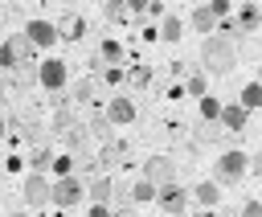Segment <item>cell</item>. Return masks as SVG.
<instances>
[{
  "label": "cell",
  "instance_id": "cell-1",
  "mask_svg": "<svg viewBox=\"0 0 262 217\" xmlns=\"http://www.w3.org/2000/svg\"><path fill=\"white\" fill-rule=\"evenodd\" d=\"M237 53H242V37L229 29V20L221 25V33L201 37V66L209 74H229L237 66Z\"/></svg>",
  "mask_w": 262,
  "mask_h": 217
},
{
  "label": "cell",
  "instance_id": "cell-2",
  "mask_svg": "<svg viewBox=\"0 0 262 217\" xmlns=\"http://www.w3.org/2000/svg\"><path fill=\"white\" fill-rule=\"evenodd\" d=\"M246 172H250V156H246V151H221L217 164H213V176H217L213 184H217V188H221V184H237Z\"/></svg>",
  "mask_w": 262,
  "mask_h": 217
},
{
  "label": "cell",
  "instance_id": "cell-3",
  "mask_svg": "<svg viewBox=\"0 0 262 217\" xmlns=\"http://www.w3.org/2000/svg\"><path fill=\"white\" fill-rule=\"evenodd\" d=\"M37 86H45L49 94L66 90V86H70V66H66L61 57H41V61H37Z\"/></svg>",
  "mask_w": 262,
  "mask_h": 217
},
{
  "label": "cell",
  "instance_id": "cell-4",
  "mask_svg": "<svg viewBox=\"0 0 262 217\" xmlns=\"http://www.w3.org/2000/svg\"><path fill=\"white\" fill-rule=\"evenodd\" d=\"M143 180H147L156 192H164V188L176 184V164H172L168 156H147V160H143Z\"/></svg>",
  "mask_w": 262,
  "mask_h": 217
},
{
  "label": "cell",
  "instance_id": "cell-5",
  "mask_svg": "<svg viewBox=\"0 0 262 217\" xmlns=\"http://www.w3.org/2000/svg\"><path fill=\"white\" fill-rule=\"evenodd\" d=\"M82 197H86V184H82L78 176H61V180L49 184V201H53L57 209H74Z\"/></svg>",
  "mask_w": 262,
  "mask_h": 217
},
{
  "label": "cell",
  "instance_id": "cell-6",
  "mask_svg": "<svg viewBox=\"0 0 262 217\" xmlns=\"http://www.w3.org/2000/svg\"><path fill=\"white\" fill-rule=\"evenodd\" d=\"M25 41H29L33 49H53V45H57V25L33 16V20H25Z\"/></svg>",
  "mask_w": 262,
  "mask_h": 217
},
{
  "label": "cell",
  "instance_id": "cell-7",
  "mask_svg": "<svg viewBox=\"0 0 262 217\" xmlns=\"http://www.w3.org/2000/svg\"><path fill=\"white\" fill-rule=\"evenodd\" d=\"M49 184H53V180H49L45 172H29V176H25V188H20V192H25V205H33V209L49 205Z\"/></svg>",
  "mask_w": 262,
  "mask_h": 217
},
{
  "label": "cell",
  "instance_id": "cell-8",
  "mask_svg": "<svg viewBox=\"0 0 262 217\" xmlns=\"http://www.w3.org/2000/svg\"><path fill=\"white\" fill-rule=\"evenodd\" d=\"M102 115H106V123H111V127H123V123H135V119H139V111H135V102H131L127 94H115V98L106 102V111H102Z\"/></svg>",
  "mask_w": 262,
  "mask_h": 217
},
{
  "label": "cell",
  "instance_id": "cell-9",
  "mask_svg": "<svg viewBox=\"0 0 262 217\" xmlns=\"http://www.w3.org/2000/svg\"><path fill=\"white\" fill-rule=\"evenodd\" d=\"M156 201L164 205V213H168V217H184V209H188V188H180V184H172V188H164V192H156Z\"/></svg>",
  "mask_w": 262,
  "mask_h": 217
},
{
  "label": "cell",
  "instance_id": "cell-10",
  "mask_svg": "<svg viewBox=\"0 0 262 217\" xmlns=\"http://www.w3.org/2000/svg\"><path fill=\"white\" fill-rule=\"evenodd\" d=\"M258 25H262V8H258V4H242V8L233 12V20H229V29H233L237 37H242V33H254Z\"/></svg>",
  "mask_w": 262,
  "mask_h": 217
},
{
  "label": "cell",
  "instance_id": "cell-11",
  "mask_svg": "<svg viewBox=\"0 0 262 217\" xmlns=\"http://www.w3.org/2000/svg\"><path fill=\"white\" fill-rule=\"evenodd\" d=\"M221 127H229V131H242L246 123H250V111H242L237 102H221V119H217Z\"/></svg>",
  "mask_w": 262,
  "mask_h": 217
},
{
  "label": "cell",
  "instance_id": "cell-12",
  "mask_svg": "<svg viewBox=\"0 0 262 217\" xmlns=\"http://www.w3.org/2000/svg\"><path fill=\"white\" fill-rule=\"evenodd\" d=\"M86 197H90V205H111V197H115V180L94 176V180L86 184Z\"/></svg>",
  "mask_w": 262,
  "mask_h": 217
},
{
  "label": "cell",
  "instance_id": "cell-13",
  "mask_svg": "<svg viewBox=\"0 0 262 217\" xmlns=\"http://www.w3.org/2000/svg\"><path fill=\"white\" fill-rule=\"evenodd\" d=\"M82 33H86V20H82L78 12H66L61 25H57V41H78Z\"/></svg>",
  "mask_w": 262,
  "mask_h": 217
},
{
  "label": "cell",
  "instance_id": "cell-14",
  "mask_svg": "<svg viewBox=\"0 0 262 217\" xmlns=\"http://www.w3.org/2000/svg\"><path fill=\"white\" fill-rule=\"evenodd\" d=\"M188 197H192L201 209H213V205L221 201V188H217L213 180H201V184H192V192H188Z\"/></svg>",
  "mask_w": 262,
  "mask_h": 217
},
{
  "label": "cell",
  "instance_id": "cell-15",
  "mask_svg": "<svg viewBox=\"0 0 262 217\" xmlns=\"http://www.w3.org/2000/svg\"><path fill=\"white\" fill-rule=\"evenodd\" d=\"M188 25L201 33V37H209L213 29H217V20H213V12H209V4H196L192 12H188Z\"/></svg>",
  "mask_w": 262,
  "mask_h": 217
},
{
  "label": "cell",
  "instance_id": "cell-16",
  "mask_svg": "<svg viewBox=\"0 0 262 217\" xmlns=\"http://www.w3.org/2000/svg\"><path fill=\"white\" fill-rule=\"evenodd\" d=\"M123 57H127V49H123L119 41H102V45H98V66H106V70H115V66L123 61Z\"/></svg>",
  "mask_w": 262,
  "mask_h": 217
},
{
  "label": "cell",
  "instance_id": "cell-17",
  "mask_svg": "<svg viewBox=\"0 0 262 217\" xmlns=\"http://www.w3.org/2000/svg\"><path fill=\"white\" fill-rule=\"evenodd\" d=\"M237 106L242 111H258L262 106V82H246L242 94H237Z\"/></svg>",
  "mask_w": 262,
  "mask_h": 217
},
{
  "label": "cell",
  "instance_id": "cell-18",
  "mask_svg": "<svg viewBox=\"0 0 262 217\" xmlns=\"http://www.w3.org/2000/svg\"><path fill=\"white\" fill-rule=\"evenodd\" d=\"M180 33H184V20L168 12V16H164V25H160V41H164V45H176V41H180Z\"/></svg>",
  "mask_w": 262,
  "mask_h": 217
},
{
  "label": "cell",
  "instance_id": "cell-19",
  "mask_svg": "<svg viewBox=\"0 0 262 217\" xmlns=\"http://www.w3.org/2000/svg\"><path fill=\"white\" fill-rule=\"evenodd\" d=\"M127 201H131V205H147V201H156V188H151V184L139 176V180L127 188Z\"/></svg>",
  "mask_w": 262,
  "mask_h": 217
},
{
  "label": "cell",
  "instance_id": "cell-20",
  "mask_svg": "<svg viewBox=\"0 0 262 217\" xmlns=\"http://www.w3.org/2000/svg\"><path fill=\"white\" fill-rule=\"evenodd\" d=\"M53 180H61V176H74V156L70 151H53Z\"/></svg>",
  "mask_w": 262,
  "mask_h": 217
},
{
  "label": "cell",
  "instance_id": "cell-21",
  "mask_svg": "<svg viewBox=\"0 0 262 217\" xmlns=\"http://www.w3.org/2000/svg\"><path fill=\"white\" fill-rule=\"evenodd\" d=\"M102 16H106V20H127L131 8H127V0H106V4H102Z\"/></svg>",
  "mask_w": 262,
  "mask_h": 217
},
{
  "label": "cell",
  "instance_id": "cell-22",
  "mask_svg": "<svg viewBox=\"0 0 262 217\" xmlns=\"http://www.w3.org/2000/svg\"><path fill=\"white\" fill-rule=\"evenodd\" d=\"M196 102H201V123H217V119H221V102H217V98L205 94V98H196Z\"/></svg>",
  "mask_w": 262,
  "mask_h": 217
},
{
  "label": "cell",
  "instance_id": "cell-23",
  "mask_svg": "<svg viewBox=\"0 0 262 217\" xmlns=\"http://www.w3.org/2000/svg\"><path fill=\"white\" fill-rule=\"evenodd\" d=\"M49 164H53V151H49V147H37V151H29V168H33V172H45Z\"/></svg>",
  "mask_w": 262,
  "mask_h": 217
},
{
  "label": "cell",
  "instance_id": "cell-24",
  "mask_svg": "<svg viewBox=\"0 0 262 217\" xmlns=\"http://www.w3.org/2000/svg\"><path fill=\"white\" fill-rule=\"evenodd\" d=\"M209 12H213V20L225 25V20L233 16V4H229V0H209Z\"/></svg>",
  "mask_w": 262,
  "mask_h": 217
},
{
  "label": "cell",
  "instance_id": "cell-25",
  "mask_svg": "<svg viewBox=\"0 0 262 217\" xmlns=\"http://www.w3.org/2000/svg\"><path fill=\"white\" fill-rule=\"evenodd\" d=\"M90 94H94V78H78V82H74V94H70V98H74V102H86Z\"/></svg>",
  "mask_w": 262,
  "mask_h": 217
},
{
  "label": "cell",
  "instance_id": "cell-26",
  "mask_svg": "<svg viewBox=\"0 0 262 217\" xmlns=\"http://www.w3.org/2000/svg\"><path fill=\"white\" fill-rule=\"evenodd\" d=\"M70 127H74V111H57L53 115V135H66Z\"/></svg>",
  "mask_w": 262,
  "mask_h": 217
},
{
  "label": "cell",
  "instance_id": "cell-27",
  "mask_svg": "<svg viewBox=\"0 0 262 217\" xmlns=\"http://www.w3.org/2000/svg\"><path fill=\"white\" fill-rule=\"evenodd\" d=\"M61 139H66V143H70V147H78V151H86V131H82V127H78V123H74V127H70V131H66V135H61Z\"/></svg>",
  "mask_w": 262,
  "mask_h": 217
},
{
  "label": "cell",
  "instance_id": "cell-28",
  "mask_svg": "<svg viewBox=\"0 0 262 217\" xmlns=\"http://www.w3.org/2000/svg\"><path fill=\"white\" fill-rule=\"evenodd\" d=\"M184 90H188L192 98H205V90H209V86H205V78H201V74H192V78L184 82Z\"/></svg>",
  "mask_w": 262,
  "mask_h": 217
},
{
  "label": "cell",
  "instance_id": "cell-29",
  "mask_svg": "<svg viewBox=\"0 0 262 217\" xmlns=\"http://www.w3.org/2000/svg\"><path fill=\"white\" fill-rule=\"evenodd\" d=\"M90 131H94V135H98V139L106 143V139H111V123H106V115H98V119L90 123Z\"/></svg>",
  "mask_w": 262,
  "mask_h": 217
},
{
  "label": "cell",
  "instance_id": "cell-30",
  "mask_svg": "<svg viewBox=\"0 0 262 217\" xmlns=\"http://www.w3.org/2000/svg\"><path fill=\"white\" fill-rule=\"evenodd\" d=\"M147 82H151V70H147V66L131 70V86H147Z\"/></svg>",
  "mask_w": 262,
  "mask_h": 217
},
{
  "label": "cell",
  "instance_id": "cell-31",
  "mask_svg": "<svg viewBox=\"0 0 262 217\" xmlns=\"http://www.w3.org/2000/svg\"><path fill=\"white\" fill-rule=\"evenodd\" d=\"M242 217H262V201H246L242 205Z\"/></svg>",
  "mask_w": 262,
  "mask_h": 217
},
{
  "label": "cell",
  "instance_id": "cell-32",
  "mask_svg": "<svg viewBox=\"0 0 262 217\" xmlns=\"http://www.w3.org/2000/svg\"><path fill=\"white\" fill-rule=\"evenodd\" d=\"M86 217H115V209H111V205H90Z\"/></svg>",
  "mask_w": 262,
  "mask_h": 217
},
{
  "label": "cell",
  "instance_id": "cell-33",
  "mask_svg": "<svg viewBox=\"0 0 262 217\" xmlns=\"http://www.w3.org/2000/svg\"><path fill=\"white\" fill-rule=\"evenodd\" d=\"M102 78H106L111 86H119V82H123V70H119V66H115V70H102Z\"/></svg>",
  "mask_w": 262,
  "mask_h": 217
},
{
  "label": "cell",
  "instance_id": "cell-34",
  "mask_svg": "<svg viewBox=\"0 0 262 217\" xmlns=\"http://www.w3.org/2000/svg\"><path fill=\"white\" fill-rule=\"evenodd\" d=\"M250 172H258V176H262V151H254V156H250Z\"/></svg>",
  "mask_w": 262,
  "mask_h": 217
},
{
  "label": "cell",
  "instance_id": "cell-35",
  "mask_svg": "<svg viewBox=\"0 0 262 217\" xmlns=\"http://www.w3.org/2000/svg\"><path fill=\"white\" fill-rule=\"evenodd\" d=\"M115 217H139V213H135V209H127V205H123V209H115Z\"/></svg>",
  "mask_w": 262,
  "mask_h": 217
},
{
  "label": "cell",
  "instance_id": "cell-36",
  "mask_svg": "<svg viewBox=\"0 0 262 217\" xmlns=\"http://www.w3.org/2000/svg\"><path fill=\"white\" fill-rule=\"evenodd\" d=\"M196 217H213V213H209V209H205V213H196Z\"/></svg>",
  "mask_w": 262,
  "mask_h": 217
},
{
  "label": "cell",
  "instance_id": "cell-37",
  "mask_svg": "<svg viewBox=\"0 0 262 217\" xmlns=\"http://www.w3.org/2000/svg\"><path fill=\"white\" fill-rule=\"evenodd\" d=\"M0 139H4V119H0Z\"/></svg>",
  "mask_w": 262,
  "mask_h": 217
},
{
  "label": "cell",
  "instance_id": "cell-38",
  "mask_svg": "<svg viewBox=\"0 0 262 217\" xmlns=\"http://www.w3.org/2000/svg\"><path fill=\"white\" fill-rule=\"evenodd\" d=\"M8 217H29V213H8Z\"/></svg>",
  "mask_w": 262,
  "mask_h": 217
}]
</instances>
